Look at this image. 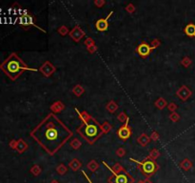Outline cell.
I'll use <instances>...</instances> for the list:
<instances>
[{
    "label": "cell",
    "mask_w": 195,
    "mask_h": 183,
    "mask_svg": "<svg viewBox=\"0 0 195 183\" xmlns=\"http://www.w3.org/2000/svg\"><path fill=\"white\" fill-rule=\"evenodd\" d=\"M41 172H42V170H41V168L38 165H34V166L31 167V169H30V173L34 175L35 177L39 176L41 174Z\"/></svg>",
    "instance_id": "26"
},
{
    "label": "cell",
    "mask_w": 195,
    "mask_h": 183,
    "mask_svg": "<svg viewBox=\"0 0 195 183\" xmlns=\"http://www.w3.org/2000/svg\"><path fill=\"white\" fill-rule=\"evenodd\" d=\"M153 50L154 49L151 47L150 45H148L146 42H143V43H141L140 45H138V47L136 48V53L141 57H142V58H146V57H148Z\"/></svg>",
    "instance_id": "8"
},
{
    "label": "cell",
    "mask_w": 195,
    "mask_h": 183,
    "mask_svg": "<svg viewBox=\"0 0 195 183\" xmlns=\"http://www.w3.org/2000/svg\"><path fill=\"white\" fill-rule=\"evenodd\" d=\"M184 32L189 37H194L195 38V25L192 24V23H189L188 24L185 29H184Z\"/></svg>",
    "instance_id": "16"
},
{
    "label": "cell",
    "mask_w": 195,
    "mask_h": 183,
    "mask_svg": "<svg viewBox=\"0 0 195 183\" xmlns=\"http://www.w3.org/2000/svg\"><path fill=\"white\" fill-rule=\"evenodd\" d=\"M154 105L157 109L159 110H163L165 109L167 106H168V103H167V100L164 98V97H159L155 102H154Z\"/></svg>",
    "instance_id": "18"
},
{
    "label": "cell",
    "mask_w": 195,
    "mask_h": 183,
    "mask_svg": "<svg viewBox=\"0 0 195 183\" xmlns=\"http://www.w3.org/2000/svg\"><path fill=\"white\" fill-rule=\"evenodd\" d=\"M139 182H140V183H152L148 178H146V179H144V180H141V181H139Z\"/></svg>",
    "instance_id": "43"
},
{
    "label": "cell",
    "mask_w": 195,
    "mask_h": 183,
    "mask_svg": "<svg viewBox=\"0 0 195 183\" xmlns=\"http://www.w3.org/2000/svg\"><path fill=\"white\" fill-rule=\"evenodd\" d=\"M84 92H85V89L81 86V85H76V86H74L73 89H72V93L74 96H81L83 94H84Z\"/></svg>",
    "instance_id": "21"
},
{
    "label": "cell",
    "mask_w": 195,
    "mask_h": 183,
    "mask_svg": "<svg viewBox=\"0 0 195 183\" xmlns=\"http://www.w3.org/2000/svg\"><path fill=\"white\" fill-rule=\"evenodd\" d=\"M150 139L151 140H153V141H157L159 138H160V135H159V134L157 133V132H152L151 133V134H150Z\"/></svg>",
    "instance_id": "35"
},
{
    "label": "cell",
    "mask_w": 195,
    "mask_h": 183,
    "mask_svg": "<svg viewBox=\"0 0 195 183\" xmlns=\"http://www.w3.org/2000/svg\"><path fill=\"white\" fill-rule=\"evenodd\" d=\"M118 108H119L118 104H117V103H116L115 101H113V100H111V101L107 104V106H106V109H107L108 111H109L110 113H115V112L118 110Z\"/></svg>",
    "instance_id": "20"
},
{
    "label": "cell",
    "mask_w": 195,
    "mask_h": 183,
    "mask_svg": "<svg viewBox=\"0 0 195 183\" xmlns=\"http://www.w3.org/2000/svg\"><path fill=\"white\" fill-rule=\"evenodd\" d=\"M39 71L44 74L46 77H50L53 73L56 71L55 67L53 66L50 61H46L44 64H43L40 68H39Z\"/></svg>",
    "instance_id": "11"
},
{
    "label": "cell",
    "mask_w": 195,
    "mask_h": 183,
    "mask_svg": "<svg viewBox=\"0 0 195 183\" xmlns=\"http://www.w3.org/2000/svg\"><path fill=\"white\" fill-rule=\"evenodd\" d=\"M150 141V137L147 134H142L138 138H137V142L141 145V146H147Z\"/></svg>",
    "instance_id": "17"
},
{
    "label": "cell",
    "mask_w": 195,
    "mask_h": 183,
    "mask_svg": "<svg viewBox=\"0 0 195 183\" xmlns=\"http://www.w3.org/2000/svg\"><path fill=\"white\" fill-rule=\"evenodd\" d=\"M139 183H140V182H139Z\"/></svg>",
    "instance_id": "45"
},
{
    "label": "cell",
    "mask_w": 195,
    "mask_h": 183,
    "mask_svg": "<svg viewBox=\"0 0 195 183\" xmlns=\"http://www.w3.org/2000/svg\"><path fill=\"white\" fill-rule=\"evenodd\" d=\"M87 167H88V169H89L91 172H92V173H94V172L99 168V163H97L96 160L92 159V160H91V161L88 163V165H87Z\"/></svg>",
    "instance_id": "22"
},
{
    "label": "cell",
    "mask_w": 195,
    "mask_h": 183,
    "mask_svg": "<svg viewBox=\"0 0 195 183\" xmlns=\"http://www.w3.org/2000/svg\"><path fill=\"white\" fill-rule=\"evenodd\" d=\"M16 145H17V140H10V149H13V150H15V148H16Z\"/></svg>",
    "instance_id": "41"
},
{
    "label": "cell",
    "mask_w": 195,
    "mask_h": 183,
    "mask_svg": "<svg viewBox=\"0 0 195 183\" xmlns=\"http://www.w3.org/2000/svg\"><path fill=\"white\" fill-rule=\"evenodd\" d=\"M128 122H129V118L126 121V123L123 125V126H121L120 128L118 129V131H117V135H118V137L120 139H122V140H127V139H128L129 137L132 136V128L129 127V125H128Z\"/></svg>",
    "instance_id": "7"
},
{
    "label": "cell",
    "mask_w": 195,
    "mask_h": 183,
    "mask_svg": "<svg viewBox=\"0 0 195 183\" xmlns=\"http://www.w3.org/2000/svg\"><path fill=\"white\" fill-rule=\"evenodd\" d=\"M64 109H65V105L63 104L61 101H56L51 106V111L53 113H58L62 112Z\"/></svg>",
    "instance_id": "14"
},
{
    "label": "cell",
    "mask_w": 195,
    "mask_h": 183,
    "mask_svg": "<svg viewBox=\"0 0 195 183\" xmlns=\"http://www.w3.org/2000/svg\"><path fill=\"white\" fill-rule=\"evenodd\" d=\"M76 132L90 144H93L103 134L100 124L95 119L88 123H82Z\"/></svg>",
    "instance_id": "3"
},
{
    "label": "cell",
    "mask_w": 195,
    "mask_h": 183,
    "mask_svg": "<svg viewBox=\"0 0 195 183\" xmlns=\"http://www.w3.org/2000/svg\"><path fill=\"white\" fill-rule=\"evenodd\" d=\"M67 171H68V168L65 166L64 164H60V165H58L57 166V168H56V172L57 173L60 175V176H62V175H65L67 173Z\"/></svg>",
    "instance_id": "27"
},
{
    "label": "cell",
    "mask_w": 195,
    "mask_h": 183,
    "mask_svg": "<svg viewBox=\"0 0 195 183\" xmlns=\"http://www.w3.org/2000/svg\"><path fill=\"white\" fill-rule=\"evenodd\" d=\"M81 166H82V164H81V162L79 161V160L77 159V158H73L71 161L70 162V164H69V167L72 170V171H74V172H76V171H78L80 168H81Z\"/></svg>",
    "instance_id": "19"
},
{
    "label": "cell",
    "mask_w": 195,
    "mask_h": 183,
    "mask_svg": "<svg viewBox=\"0 0 195 183\" xmlns=\"http://www.w3.org/2000/svg\"><path fill=\"white\" fill-rule=\"evenodd\" d=\"M105 4H106V1H104V0H95V1H94V5L97 6L98 8L103 7Z\"/></svg>",
    "instance_id": "38"
},
{
    "label": "cell",
    "mask_w": 195,
    "mask_h": 183,
    "mask_svg": "<svg viewBox=\"0 0 195 183\" xmlns=\"http://www.w3.org/2000/svg\"><path fill=\"white\" fill-rule=\"evenodd\" d=\"M0 69L12 80L17 79L25 71L36 72L37 69H31L26 65V63L15 53H13L8 58L0 64Z\"/></svg>",
    "instance_id": "2"
},
{
    "label": "cell",
    "mask_w": 195,
    "mask_h": 183,
    "mask_svg": "<svg viewBox=\"0 0 195 183\" xmlns=\"http://www.w3.org/2000/svg\"><path fill=\"white\" fill-rule=\"evenodd\" d=\"M168 109H169L171 113H174L175 110L177 109V105L175 104V103L171 102V103H169V104L168 105Z\"/></svg>",
    "instance_id": "37"
},
{
    "label": "cell",
    "mask_w": 195,
    "mask_h": 183,
    "mask_svg": "<svg viewBox=\"0 0 195 183\" xmlns=\"http://www.w3.org/2000/svg\"><path fill=\"white\" fill-rule=\"evenodd\" d=\"M180 166H181L182 169H184L185 171H188V170H189L192 167V163L190 162V160H189L188 158H186V159H184L183 161L180 163Z\"/></svg>",
    "instance_id": "23"
},
{
    "label": "cell",
    "mask_w": 195,
    "mask_h": 183,
    "mask_svg": "<svg viewBox=\"0 0 195 183\" xmlns=\"http://www.w3.org/2000/svg\"><path fill=\"white\" fill-rule=\"evenodd\" d=\"M70 36L71 37V39L75 42H79L85 36H86V33L85 32L77 25V26H75L71 32H70Z\"/></svg>",
    "instance_id": "10"
},
{
    "label": "cell",
    "mask_w": 195,
    "mask_h": 183,
    "mask_svg": "<svg viewBox=\"0 0 195 183\" xmlns=\"http://www.w3.org/2000/svg\"><path fill=\"white\" fill-rule=\"evenodd\" d=\"M132 161L135 162L138 165V169L139 171L142 173L147 178L152 177L156 172L159 170V165L156 163L155 160L149 158L148 156H147L143 161H138V160L134 159V158H131Z\"/></svg>",
    "instance_id": "4"
},
{
    "label": "cell",
    "mask_w": 195,
    "mask_h": 183,
    "mask_svg": "<svg viewBox=\"0 0 195 183\" xmlns=\"http://www.w3.org/2000/svg\"><path fill=\"white\" fill-rule=\"evenodd\" d=\"M160 44H161V42L158 40V39H154L152 42H151V47H152L153 49H156V48H158L159 46H160Z\"/></svg>",
    "instance_id": "39"
},
{
    "label": "cell",
    "mask_w": 195,
    "mask_h": 183,
    "mask_svg": "<svg viewBox=\"0 0 195 183\" xmlns=\"http://www.w3.org/2000/svg\"><path fill=\"white\" fill-rule=\"evenodd\" d=\"M51 183H59V182H58L57 180H55H55H52V181H51Z\"/></svg>",
    "instance_id": "44"
},
{
    "label": "cell",
    "mask_w": 195,
    "mask_h": 183,
    "mask_svg": "<svg viewBox=\"0 0 195 183\" xmlns=\"http://www.w3.org/2000/svg\"><path fill=\"white\" fill-rule=\"evenodd\" d=\"M27 149H28V144L23 139L20 138V139L17 140V145H16V148H15V151H17L19 154H22L27 150Z\"/></svg>",
    "instance_id": "15"
},
{
    "label": "cell",
    "mask_w": 195,
    "mask_h": 183,
    "mask_svg": "<svg viewBox=\"0 0 195 183\" xmlns=\"http://www.w3.org/2000/svg\"><path fill=\"white\" fill-rule=\"evenodd\" d=\"M129 117L127 116L126 114V113H124V112H122V113H120L118 114V117H117V119H118V121H120L121 123H126V121L128 119Z\"/></svg>",
    "instance_id": "29"
},
{
    "label": "cell",
    "mask_w": 195,
    "mask_h": 183,
    "mask_svg": "<svg viewBox=\"0 0 195 183\" xmlns=\"http://www.w3.org/2000/svg\"><path fill=\"white\" fill-rule=\"evenodd\" d=\"M112 176L108 178L109 183H134V178L125 169H122L119 172H112Z\"/></svg>",
    "instance_id": "5"
},
{
    "label": "cell",
    "mask_w": 195,
    "mask_h": 183,
    "mask_svg": "<svg viewBox=\"0 0 195 183\" xmlns=\"http://www.w3.org/2000/svg\"><path fill=\"white\" fill-rule=\"evenodd\" d=\"M84 44L87 46V48H88V47H91V46H92V45H95V42L91 37H88L84 41Z\"/></svg>",
    "instance_id": "32"
},
{
    "label": "cell",
    "mask_w": 195,
    "mask_h": 183,
    "mask_svg": "<svg viewBox=\"0 0 195 183\" xmlns=\"http://www.w3.org/2000/svg\"><path fill=\"white\" fill-rule=\"evenodd\" d=\"M112 14H113V11H112L111 13L107 15L106 18H101V19L96 21L95 28L97 29V31H99V32H106L108 30V28H109V19H110V17H111V15Z\"/></svg>",
    "instance_id": "9"
},
{
    "label": "cell",
    "mask_w": 195,
    "mask_h": 183,
    "mask_svg": "<svg viewBox=\"0 0 195 183\" xmlns=\"http://www.w3.org/2000/svg\"><path fill=\"white\" fill-rule=\"evenodd\" d=\"M159 156H160V152L157 150V149H152V150H151L150 153H149V155H148L149 158L153 159V160L157 159Z\"/></svg>",
    "instance_id": "28"
},
{
    "label": "cell",
    "mask_w": 195,
    "mask_h": 183,
    "mask_svg": "<svg viewBox=\"0 0 195 183\" xmlns=\"http://www.w3.org/2000/svg\"><path fill=\"white\" fill-rule=\"evenodd\" d=\"M182 65L183 66H185V67H189L190 64H191V60H190V58H189V57H185V58H184L183 60H182Z\"/></svg>",
    "instance_id": "36"
},
{
    "label": "cell",
    "mask_w": 195,
    "mask_h": 183,
    "mask_svg": "<svg viewBox=\"0 0 195 183\" xmlns=\"http://www.w3.org/2000/svg\"><path fill=\"white\" fill-rule=\"evenodd\" d=\"M82 174H83V176H84V177H85L87 178V180H88V181H89V183H92V181H91V180L90 179L89 176H88V175H87V174L85 173V172H84V171H82Z\"/></svg>",
    "instance_id": "42"
},
{
    "label": "cell",
    "mask_w": 195,
    "mask_h": 183,
    "mask_svg": "<svg viewBox=\"0 0 195 183\" xmlns=\"http://www.w3.org/2000/svg\"><path fill=\"white\" fill-rule=\"evenodd\" d=\"M176 95H177V96L179 97V98H181L182 100H187L190 96H191V92H190V90L188 88V87H186V86H182L178 91H177V93H176Z\"/></svg>",
    "instance_id": "12"
},
{
    "label": "cell",
    "mask_w": 195,
    "mask_h": 183,
    "mask_svg": "<svg viewBox=\"0 0 195 183\" xmlns=\"http://www.w3.org/2000/svg\"><path fill=\"white\" fill-rule=\"evenodd\" d=\"M87 50H88V52L91 53H94L97 51V46L96 45H92V46H91V47L87 48Z\"/></svg>",
    "instance_id": "40"
},
{
    "label": "cell",
    "mask_w": 195,
    "mask_h": 183,
    "mask_svg": "<svg viewBox=\"0 0 195 183\" xmlns=\"http://www.w3.org/2000/svg\"><path fill=\"white\" fill-rule=\"evenodd\" d=\"M126 155V150L124 148H119L116 150V155L119 157H123Z\"/></svg>",
    "instance_id": "33"
},
{
    "label": "cell",
    "mask_w": 195,
    "mask_h": 183,
    "mask_svg": "<svg viewBox=\"0 0 195 183\" xmlns=\"http://www.w3.org/2000/svg\"><path fill=\"white\" fill-rule=\"evenodd\" d=\"M30 136L50 155H53L72 136V132L55 113H49L30 133Z\"/></svg>",
    "instance_id": "1"
},
{
    "label": "cell",
    "mask_w": 195,
    "mask_h": 183,
    "mask_svg": "<svg viewBox=\"0 0 195 183\" xmlns=\"http://www.w3.org/2000/svg\"><path fill=\"white\" fill-rule=\"evenodd\" d=\"M100 127H101V130H102L103 134H108V133H110L111 130H112V125L108 121H105L103 124H101Z\"/></svg>",
    "instance_id": "24"
},
{
    "label": "cell",
    "mask_w": 195,
    "mask_h": 183,
    "mask_svg": "<svg viewBox=\"0 0 195 183\" xmlns=\"http://www.w3.org/2000/svg\"><path fill=\"white\" fill-rule=\"evenodd\" d=\"M126 11H128V14H133L134 11H135V7H134V5L133 4H128L127 7H126Z\"/></svg>",
    "instance_id": "34"
},
{
    "label": "cell",
    "mask_w": 195,
    "mask_h": 183,
    "mask_svg": "<svg viewBox=\"0 0 195 183\" xmlns=\"http://www.w3.org/2000/svg\"><path fill=\"white\" fill-rule=\"evenodd\" d=\"M70 145H71V147L72 149H74V150H78V149L81 147L82 143H81V141H80L78 138H74V139H72V140L71 141Z\"/></svg>",
    "instance_id": "25"
},
{
    "label": "cell",
    "mask_w": 195,
    "mask_h": 183,
    "mask_svg": "<svg viewBox=\"0 0 195 183\" xmlns=\"http://www.w3.org/2000/svg\"><path fill=\"white\" fill-rule=\"evenodd\" d=\"M169 119H170L172 122H177V121L180 119V116H179V113H177L176 112L171 113L169 114Z\"/></svg>",
    "instance_id": "30"
},
{
    "label": "cell",
    "mask_w": 195,
    "mask_h": 183,
    "mask_svg": "<svg viewBox=\"0 0 195 183\" xmlns=\"http://www.w3.org/2000/svg\"><path fill=\"white\" fill-rule=\"evenodd\" d=\"M75 111H76L77 114L79 118L81 119V121L83 123H88V122H91L92 120H94V118L91 116V114H89L88 113H87L86 111H83V112H79V110L77 108H75Z\"/></svg>",
    "instance_id": "13"
},
{
    "label": "cell",
    "mask_w": 195,
    "mask_h": 183,
    "mask_svg": "<svg viewBox=\"0 0 195 183\" xmlns=\"http://www.w3.org/2000/svg\"><path fill=\"white\" fill-rule=\"evenodd\" d=\"M58 32H59V34H61V36H66V34L70 33L69 29H68L66 26H61V27L58 29Z\"/></svg>",
    "instance_id": "31"
},
{
    "label": "cell",
    "mask_w": 195,
    "mask_h": 183,
    "mask_svg": "<svg viewBox=\"0 0 195 183\" xmlns=\"http://www.w3.org/2000/svg\"><path fill=\"white\" fill-rule=\"evenodd\" d=\"M18 20H19V25L26 30L31 26H35V27L38 28V26L35 24V19L34 15H32L29 11H24L23 14L20 15Z\"/></svg>",
    "instance_id": "6"
}]
</instances>
